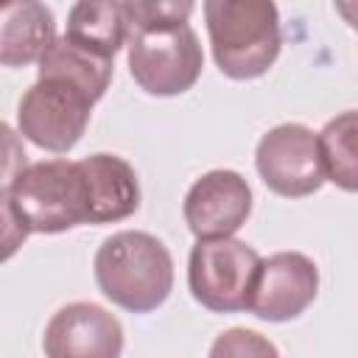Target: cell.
Instances as JSON below:
<instances>
[{
	"label": "cell",
	"instance_id": "obj_1",
	"mask_svg": "<svg viewBox=\"0 0 358 358\" xmlns=\"http://www.w3.org/2000/svg\"><path fill=\"white\" fill-rule=\"evenodd\" d=\"M92 268L101 294L129 313H151L173 291V257L168 246L140 229L103 238Z\"/></svg>",
	"mask_w": 358,
	"mask_h": 358
},
{
	"label": "cell",
	"instance_id": "obj_2",
	"mask_svg": "<svg viewBox=\"0 0 358 358\" xmlns=\"http://www.w3.org/2000/svg\"><path fill=\"white\" fill-rule=\"evenodd\" d=\"M201 11L213 59L227 78L249 81L268 73L282 48L280 11L271 0H207Z\"/></svg>",
	"mask_w": 358,
	"mask_h": 358
},
{
	"label": "cell",
	"instance_id": "obj_3",
	"mask_svg": "<svg viewBox=\"0 0 358 358\" xmlns=\"http://www.w3.org/2000/svg\"><path fill=\"white\" fill-rule=\"evenodd\" d=\"M8 204L28 232L56 235L90 224V199L78 162L45 159L22 171L8 193Z\"/></svg>",
	"mask_w": 358,
	"mask_h": 358
},
{
	"label": "cell",
	"instance_id": "obj_4",
	"mask_svg": "<svg viewBox=\"0 0 358 358\" xmlns=\"http://www.w3.org/2000/svg\"><path fill=\"white\" fill-rule=\"evenodd\" d=\"M126 53L134 84L157 98L187 92L204 67V53L190 25L131 31Z\"/></svg>",
	"mask_w": 358,
	"mask_h": 358
},
{
	"label": "cell",
	"instance_id": "obj_5",
	"mask_svg": "<svg viewBox=\"0 0 358 358\" xmlns=\"http://www.w3.org/2000/svg\"><path fill=\"white\" fill-rule=\"evenodd\" d=\"M260 255L238 238L196 241L187 257V288L213 313L246 310L260 268Z\"/></svg>",
	"mask_w": 358,
	"mask_h": 358
},
{
	"label": "cell",
	"instance_id": "obj_6",
	"mask_svg": "<svg viewBox=\"0 0 358 358\" xmlns=\"http://www.w3.org/2000/svg\"><path fill=\"white\" fill-rule=\"evenodd\" d=\"M95 101L62 78H36L17 106V126L34 145L67 154L87 131Z\"/></svg>",
	"mask_w": 358,
	"mask_h": 358
},
{
	"label": "cell",
	"instance_id": "obj_7",
	"mask_svg": "<svg viewBox=\"0 0 358 358\" xmlns=\"http://www.w3.org/2000/svg\"><path fill=\"white\" fill-rule=\"evenodd\" d=\"M255 168L268 190L285 199H302L324 185L316 134L302 123L268 129L255 151Z\"/></svg>",
	"mask_w": 358,
	"mask_h": 358
},
{
	"label": "cell",
	"instance_id": "obj_8",
	"mask_svg": "<svg viewBox=\"0 0 358 358\" xmlns=\"http://www.w3.org/2000/svg\"><path fill=\"white\" fill-rule=\"evenodd\" d=\"M319 294V268L302 252H277L260 260L249 305L263 322L296 319Z\"/></svg>",
	"mask_w": 358,
	"mask_h": 358
},
{
	"label": "cell",
	"instance_id": "obj_9",
	"mask_svg": "<svg viewBox=\"0 0 358 358\" xmlns=\"http://www.w3.org/2000/svg\"><path fill=\"white\" fill-rule=\"evenodd\" d=\"M182 213L187 229L199 241L232 238L252 213V187L238 171H207L190 185Z\"/></svg>",
	"mask_w": 358,
	"mask_h": 358
},
{
	"label": "cell",
	"instance_id": "obj_10",
	"mask_svg": "<svg viewBox=\"0 0 358 358\" xmlns=\"http://www.w3.org/2000/svg\"><path fill=\"white\" fill-rule=\"evenodd\" d=\"M42 347L48 358H120L123 327L95 302H70L50 316Z\"/></svg>",
	"mask_w": 358,
	"mask_h": 358
},
{
	"label": "cell",
	"instance_id": "obj_11",
	"mask_svg": "<svg viewBox=\"0 0 358 358\" xmlns=\"http://www.w3.org/2000/svg\"><path fill=\"white\" fill-rule=\"evenodd\" d=\"M90 199V224H115L140 207V182L134 168L115 154L78 159Z\"/></svg>",
	"mask_w": 358,
	"mask_h": 358
},
{
	"label": "cell",
	"instance_id": "obj_12",
	"mask_svg": "<svg viewBox=\"0 0 358 358\" xmlns=\"http://www.w3.org/2000/svg\"><path fill=\"white\" fill-rule=\"evenodd\" d=\"M56 39V17L45 3H0V64L25 67L42 59Z\"/></svg>",
	"mask_w": 358,
	"mask_h": 358
},
{
	"label": "cell",
	"instance_id": "obj_13",
	"mask_svg": "<svg viewBox=\"0 0 358 358\" xmlns=\"http://www.w3.org/2000/svg\"><path fill=\"white\" fill-rule=\"evenodd\" d=\"M64 36L73 45H78L101 59H115V53L129 39V22L123 14V3H112V0L76 3L67 11Z\"/></svg>",
	"mask_w": 358,
	"mask_h": 358
},
{
	"label": "cell",
	"instance_id": "obj_14",
	"mask_svg": "<svg viewBox=\"0 0 358 358\" xmlns=\"http://www.w3.org/2000/svg\"><path fill=\"white\" fill-rule=\"evenodd\" d=\"M39 78H62L87 92L92 101H101L112 81V59H101L78 45H73L67 36H56L53 45L42 53Z\"/></svg>",
	"mask_w": 358,
	"mask_h": 358
},
{
	"label": "cell",
	"instance_id": "obj_15",
	"mask_svg": "<svg viewBox=\"0 0 358 358\" xmlns=\"http://www.w3.org/2000/svg\"><path fill=\"white\" fill-rule=\"evenodd\" d=\"M358 117L352 109L327 120V126L316 134L319 159L324 171V182L330 179L341 190L352 193L358 187Z\"/></svg>",
	"mask_w": 358,
	"mask_h": 358
},
{
	"label": "cell",
	"instance_id": "obj_16",
	"mask_svg": "<svg viewBox=\"0 0 358 358\" xmlns=\"http://www.w3.org/2000/svg\"><path fill=\"white\" fill-rule=\"evenodd\" d=\"M123 14L131 31H154V28H173L187 25L193 14L190 0H129L123 3Z\"/></svg>",
	"mask_w": 358,
	"mask_h": 358
},
{
	"label": "cell",
	"instance_id": "obj_17",
	"mask_svg": "<svg viewBox=\"0 0 358 358\" xmlns=\"http://www.w3.org/2000/svg\"><path fill=\"white\" fill-rule=\"evenodd\" d=\"M210 358H280V350L257 330L229 327L213 341Z\"/></svg>",
	"mask_w": 358,
	"mask_h": 358
},
{
	"label": "cell",
	"instance_id": "obj_18",
	"mask_svg": "<svg viewBox=\"0 0 358 358\" xmlns=\"http://www.w3.org/2000/svg\"><path fill=\"white\" fill-rule=\"evenodd\" d=\"M28 168V154L22 145L20 131H14L8 123L0 120V199H6L14 187V182Z\"/></svg>",
	"mask_w": 358,
	"mask_h": 358
},
{
	"label": "cell",
	"instance_id": "obj_19",
	"mask_svg": "<svg viewBox=\"0 0 358 358\" xmlns=\"http://www.w3.org/2000/svg\"><path fill=\"white\" fill-rule=\"evenodd\" d=\"M28 235L31 232L20 224V218L14 215L8 199H0V263L11 260L20 252V246L25 243Z\"/></svg>",
	"mask_w": 358,
	"mask_h": 358
}]
</instances>
